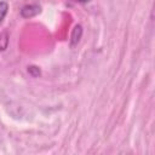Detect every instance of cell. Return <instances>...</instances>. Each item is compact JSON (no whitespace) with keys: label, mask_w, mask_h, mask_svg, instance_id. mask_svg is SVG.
I'll use <instances>...</instances> for the list:
<instances>
[{"label":"cell","mask_w":155,"mask_h":155,"mask_svg":"<svg viewBox=\"0 0 155 155\" xmlns=\"http://www.w3.org/2000/svg\"><path fill=\"white\" fill-rule=\"evenodd\" d=\"M41 12V6L38 4H28L21 8V16L23 18H31Z\"/></svg>","instance_id":"1"},{"label":"cell","mask_w":155,"mask_h":155,"mask_svg":"<svg viewBox=\"0 0 155 155\" xmlns=\"http://www.w3.org/2000/svg\"><path fill=\"white\" fill-rule=\"evenodd\" d=\"M81 36H82V27L80 24H76L71 31V35H70V46L74 47L75 45H78Z\"/></svg>","instance_id":"2"},{"label":"cell","mask_w":155,"mask_h":155,"mask_svg":"<svg viewBox=\"0 0 155 155\" xmlns=\"http://www.w3.org/2000/svg\"><path fill=\"white\" fill-rule=\"evenodd\" d=\"M7 12H8V4L6 1L0 0V24L4 21V18L6 17Z\"/></svg>","instance_id":"3"},{"label":"cell","mask_w":155,"mask_h":155,"mask_svg":"<svg viewBox=\"0 0 155 155\" xmlns=\"http://www.w3.org/2000/svg\"><path fill=\"white\" fill-rule=\"evenodd\" d=\"M7 44H8L7 34H6V33H2V34H0V51H4V50H6V47H7Z\"/></svg>","instance_id":"4"},{"label":"cell","mask_w":155,"mask_h":155,"mask_svg":"<svg viewBox=\"0 0 155 155\" xmlns=\"http://www.w3.org/2000/svg\"><path fill=\"white\" fill-rule=\"evenodd\" d=\"M28 71H29V74L33 76V78H36V76H39L40 75V69H39V67H36V65H30V67H28Z\"/></svg>","instance_id":"5"},{"label":"cell","mask_w":155,"mask_h":155,"mask_svg":"<svg viewBox=\"0 0 155 155\" xmlns=\"http://www.w3.org/2000/svg\"><path fill=\"white\" fill-rule=\"evenodd\" d=\"M76 2H80V4H86V2H90L91 0H74Z\"/></svg>","instance_id":"6"}]
</instances>
